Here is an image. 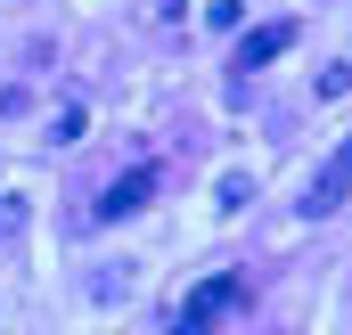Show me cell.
Segmentation results:
<instances>
[{
	"label": "cell",
	"mask_w": 352,
	"mask_h": 335,
	"mask_svg": "<svg viewBox=\"0 0 352 335\" xmlns=\"http://www.w3.org/2000/svg\"><path fill=\"white\" fill-rule=\"evenodd\" d=\"M352 196V139H336V156L311 172V188H303V221H328V213H344Z\"/></svg>",
	"instance_id": "cell-1"
},
{
	"label": "cell",
	"mask_w": 352,
	"mask_h": 335,
	"mask_svg": "<svg viewBox=\"0 0 352 335\" xmlns=\"http://www.w3.org/2000/svg\"><path fill=\"white\" fill-rule=\"evenodd\" d=\"M238 303H246V278H230V270H221V278H205V286L188 294V311H180L173 335H213V319H221V311H238Z\"/></svg>",
	"instance_id": "cell-2"
},
{
	"label": "cell",
	"mask_w": 352,
	"mask_h": 335,
	"mask_svg": "<svg viewBox=\"0 0 352 335\" xmlns=\"http://www.w3.org/2000/svg\"><path fill=\"white\" fill-rule=\"evenodd\" d=\"M148 196H156V164H140V172H123V180H115V188H107V196H98V221H131V213H140V205H148Z\"/></svg>",
	"instance_id": "cell-3"
},
{
	"label": "cell",
	"mask_w": 352,
	"mask_h": 335,
	"mask_svg": "<svg viewBox=\"0 0 352 335\" xmlns=\"http://www.w3.org/2000/svg\"><path fill=\"white\" fill-rule=\"evenodd\" d=\"M287 49H295V25H263V33H246V41H238V82L263 74L270 58H287Z\"/></svg>",
	"instance_id": "cell-4"
},
{
	"label": "cell",
	"mask_w": 352,
	"mask_h": 335,
	"mask_svg": "<svg viewBox=\"0 0 352 335\" xmlns=\"http://www.w3.org/2000/svg\"><path fill=\"white\" fill-rule=\"evenodd\" d=\"M213 205H221V213H246V205H254V180H246V172H221Z\"/></svg>",
	"instance_id": "cell-5"
},
{
	"label": "cell",
	"mask_w": 352,
	"mask_h": 335,
	"mask_svg": "<svg viewBox=\"0 0 352 335\" xmlns=\"http://www.w3.org/2000/svg\"><path fill=\"white\" fill-rule=\"evenodd\" d=\"M82 123H90L82 106H58V115H50V139H58V148H74V139H82Z\"/></svg>",
	"instance_id": "cell-6"
},
{
	"label": "cell",
	"mask_w": 352,
	"mask_h": 335,
	"mask_svg": "<svg viewBox=\"0 0 352 335\" xmlns=\"http://www.w3.org/2000/svg\"><path fill=\"white\" fill-rule=\"evenodd\" d=\"M205 25H213V33H238L246 8H238V0H205Z\"/></svg>",
	"instance_id": "cell-7"
},
{
	"label": "cell",
	"mask_w": 352,
	"mask_h": 335,
	"mask_svg": "<svg viewBox=\"0 0 352 335\" xmlns=\"http://www.w3.org/2000/svg\"><path fill=\"white\" fill-rule=\"evenodd\" d=\"M311 90H320V98H344V90H352V66H320V82H311Z\"/></svg>",
	"instance_id": "cell-8"
},
{
	"label": "cell",
	"mask_w": 352,
	"mask_h": 335,
	"mask_svg": "<svg viewBox=\"0 0 352 335\" xmlns=\"http://www.w3.org/2000/svg\"><path fill=\"white\" fill-rule=\"evenodd\" d=\"M25 229V196H0V238H16Z\"/></svg>",
	"instance_id": "cell-9"
}]
</instances>
